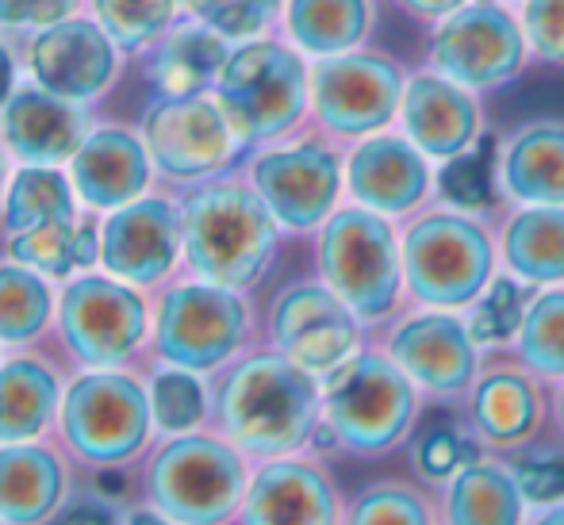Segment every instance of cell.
<instances>
[{"label":"cell","instance_id":"obj_1","mask_svg":"<svg viewBox=\"0 0 564 525\" xmlns=\"http://www.w3.org/2000/svg\"><path fill=\"white\" fill-rule=\"evenodd\" d=\"M219 415L235 445L258 457H289L323 426V387L315 372L284 353H258L227 376Z\"/></svg>","mask_w":564,"mask_h":525},{"label":"cell","instance_id":"obj_2","mask_svg":"<svg viewBox=\"0 0 564 525\" xmlns=\"http://www.w3.org/2000/svg\"><path fill=\"white\" fill-rule=\"evenodd\" d=\"M499 245L488 222L460 208H423L403 227V276L419 307L460 311L491 284Z\"/></svg>","mask_w":564,"mask_h":525},{"label":"cell","instance_id":"obj_3","mask_svg":"<svg viewBox=\"0 0 564 525\" xmlns=\"http://www.w3.org/2000/svg\"><path fill=\"white\" fill-rule=\"evenodd\" d=\"M419 415V384L377 349H357L323 376V422L354 457H388L408 441Z\"/></svg>","mask_w":564,"mask_h":525},{"label":"cell","instance_id":"obj_4","mask_svg":"<svg viewBox=\"0 0 564 525\" xmlns=\"http://www.w3.org/2000/svg\"><path fill=\"white\" fill-rule=\"evenodd\" d=\"M319 273L361 322H388L408 296L403 234L365 204L338 208L319 227Z\"/></svg>","mask_w":564,"mask_h":525},{"label":"cell","instance_id":"obj_5","mask_svg":"<svg viewBox=\"0 0 564 525\" xmlns=\"http://www.w3.org/2000/svg\"><path fill=\"white\" fill-rule=\"evenodd\" d=\"M276 227L258 188L212 185L188 196L185 242L193 269L224 288H253L276 250Z\"/></svg>","mask_w":564,"mask_h":525},{"label":"cell","instance_id":"obj_6","mask_svg":"<svg viewBox=\"0 0 564 525\" xmlns=\"http://www.w3.org/2000/svg\"><path fill=\"white\" fill-rule=\"evenodd\" d=\"M219 108L242 142H269L304 119L312 108V69L281 43L238 46L216 81Z\"/></svg>","mask_w":564,"mask_h":525},{"label":"cell","instance_id":"obj_7","mask_svg":"<svg viewBox=\"0 0 564 525\" xmlns=\"http://www.w3.org/2000/svg\"><path fill=\"white\" fill-rule=\"evenodd\" d=\"M530 43L522 15L499 0H468L465 8L434 23L426 66L473 92L503 89L527 69Z\"/></svg>","mask_w":564,"mask_h":525},{"label":"cell","instance_id":"obj_8","mask_svg":"<svg viewBox=\"0 0 564 525\" xmlns=\"http://www.w3.org/2000/svg\"><path fill=\"white\" fill-rule=\"evenodd\" d=\"M403 85V66L380 51L330 54L312 69V111L335 139H365L395 123Z\"/></svg>","mask_w":564,"mask_h":525},{"label":"cell","instance_id":"obj_9","mask_svg":"<svg viewBox=\"0 0 564 525\" xmlns=\"http://www.w3.org/2000/svg\"><path fill=\"white\" fill-rule=\"evenodd\" d=\"M388 357L434 400H460L480 376V341L468 330V318L446 307H423L395 318L384 341Z\"/></svg>","mask_w":564,"mask_h":525},{"label":"cell","instance_id":"obj_10","mask_svg":"<svg viewBox=\"0 0 564 525\" xmlns=\"http://www.w3.org/2000/svg\"><path fill=\"white\" fill-rule=\"evenodd\" d=\"M246 488V468L230 445L185 437L154 464V499L170 518L208 525L230 518Z\"/></svg>","mask_w":564,"mask_h":525},{"label":"cell","instance_id":"obj_11","mask_svg":"<svg viewBox=\"0 0 564 525\" xmlns=\"http://www.w3.org/2000/svg\"><path fill=\"white\" fill-rule=\"evenodd\" d=\"M273 341L300 369L327 376L361 349V318L327 284H292L273 307Z\"/></svg>","mask_w":564,"mask_h":525},{"label":"cell","instance_id":"obj_12","mask_svg":"<svg viewBox=\"0 0 564 525\" xmlns=\"http://www.w3.org/2000/svg\"><path fill=\"white\" fill-rule=\"evenodd\" d=\"M253 188L284 230H315L338 211L341 162L330 146L304 142L253 162Z\"/></svg>","mask_w":564,"mask_h":525},{"label":"cell","instance_id":"obj_13","mask_svg":"<svg viewBox=\"0 0 564 525\" xmlns=\"http://www.w3.org/2000/svg\"><path fill=\"white\" fill-rule=\"evenodd\" d=\"M346 185L349 196L365 208L388 215V219H411L426 208V196L434 193L431 157L395 131H377L357 139L346 157Z\"/></svg>","mask_w":564,"mask_h":525},{"label":"cell","instance_id":"obj_14","mask_svg":"<svg viewBox=\"0 0 564 525\" xmlns=\"http://www.w3.org/2000/svg\"><path fill=\"white\" fill-rule=\"evenodd\" d=\"M246 333V307L235 288L224 284H188L173 292L158 322V346L185 369H216L238 349Z\"/></svg>","mask_w":564,"mask_h":525},{"label":"cell","instance_id":"obj_15","mask_svg":"<svg viewBox=\"0 0 564 525\" xmlns=\"http://www.w3.org/2000/svg\"><path fill=\"white\" fill-rule=\"evenodd\" d=\"M395 123L431 162H446L480 142L484 108L468 85L426 66L408 74Z\"/></svg>","mask_w":564,"mask_h":525},{"label":"cell","instance_id":"obj_16","mask_svg":"<svg viewBox=\"0 0 564 525\" xmlns=\"http://www.w3.org/2000/svg\"><path fill=\"white\" fill-rule=\"evenodd\" d=\"M66 434L93 460H123L147 437V400L123 376H89L69 392Z\"/></svg>","mask_w":564,"mask_h":525},{"label":"cell","instance_id":"obj_17","mask_svg":"<svg viewBox=\"0 0 564 525\" xmlns=\"http://www.w3.org/2000/svg\"><path fill=\"white\" fill-rule=\"evenodd\" d=\"M235 139L238 134L230 131L224 108L200 97H170L147 119V142L154 150V162L170 177H208L224 169Z\"/></svg>","mask_w":564,"mask_h":525},{"label":"cell","instance_id":"obj_18","mask_svg":"<svg viewBox=\"0 0 564 525\" xmlns=\"http://www.w3.org/2000/svg\"><path fill=\"white\" fill-rule=\"evenodd\" d=\"M545 392L542 376L519 361H499L480 369L468 392V426L476 441L488 449H519L538 437L545 426Z\"/></svg>","mask_w":564,"mask_h":525},{"label":"cell","instance_id":"obj_19","mask_svg":"<svg viewBox=\"0 0 564 525\" xmlns=\"http://www.w3.org/2000/svg\"><path fill=\"white\" fill-rule=\"evenodd\" d=\"M62 330L69 346L93 364H116L142 333V304L108 281H77L62 299Z\"/></svg>","mask_w":564,"mask_h":525},{"label":"cell","instance_id":"obj_20","mask_svg":"<svg viewBox=\"0 0 564 525\" xmlns=\"http://www.w3.org/2000/svg\"><path fill=\"white\" fill-rule=\"evenodd\" d=\"M242 522L253 525H330L338 495L327 472L304 460H273L253 475L242 503Z\"/></svg>","mask_w":564,"mask_h":525},{"label":"cell","instance_id":"obj_21","mask_svg":"<svg viewBox=\"0 0 564 525\" xmlns=\"http://www.w3.org/2000/svg\"><path fill=\"white\" fill-rule=\"evenodd\" d=\"M35 74L54 97L85 100L112 81V46L93 23H54L35 39Z\"/></svg>","mask_w":564,"mask_h":525},{"label":"cell","instance_id":"obj_22","mask_svg":"<svg viewBox=\"0 0 564 525\" xmlns=\"http://www.w3.org/2000/svg\"><path fill=\"white\" fill-rule=\"evenodd\" d=\"M499 185L511 204H564V119H530L507 134Z\"/></svg>","mask_w":564,"mask_h":525},{"label":"cell","instance_id":"obj_23","mask_svg":"<svg viewBox=\"0 0 564 525\" xmlns=\"http://www.w3.org/2000/svg\"><path fill=\"white\" fill-rule=\"evenodd\" d=\"M177 215L162 200H142L112 215L105 227V265L116 276L150 284L177 258Z\"/></svg>","mask_w":564,"mask_h":525},{"label":"cell","instance_id":"obj_24","mask_svg":"<svg viewBox=\"0 0 564 525\" xmlns=\"http://www.w3.org/2000/svg\"><path fill=\"white\" fill-rule=\"evenodd\" d=\"M499 258L534 288L564 284V204H514L499 230Z\"/></svg>","mask_w":564,"mask_h":525},{"label":"cell","instance_id":"obj_25","mask_svg":"<svg viewBox=\"0 0 564 525\" xmlns=\"http://www.w3.org/2000/svg\"><path fill=\"white\" fill-rule=\"evenodd\" d=\"M527 495L499 460H465L446 483L442 518L453 525H519L527 522Z\"/></svg>","mask_w":564,"mask_h":525},{"label":"cell","instance_id":"obj_26","mask_svg":"<svg viewBox=\"0 0 564 525\" xmlns=\"http://www.w3.org/2000/svg\"><path fill=\"white\" fill-rule=\"evenodd\" d=\"M74 181L82 196L97 208H119L134 200L147 185V154L123 131H100L77 150Z\"/></svg>","mask_w":564,"mask_h":525},{"label":"cell","instance_id":"obj_27","mask_svg":"<svg viewBox=\"0 0 564 525\" xmlns=\"http://www.w3.org/2000/svg\"><path fill=\"white\" fill-rule=\"evenodd\" d=\"M4 134L20 157L54 165L74 154L82 142V116L46 92H23L4 111Z\"/></svg>","mask_w":564,"mask_h":525},{"label":"cell","instance_id":"obj_28","mask_svg":"<svg viewBox=\"0 0 564 525\" xmlns=\"http://www.w3.org/2000/svg\"><path fill=\"white\" fill-rule=\"evenodd\" d=\"M372 31V0H289V35L300 51L346 54Z\"/></svg>","mask_w":564,"mask_h":525},{"label":"cell","instance_id":"obj_29","mask_svg":"<svg viewBox=\"0 0 564 525\" xmlns=\"http://www.w3.org/2000/svg\"><path fill=\"white\" fill-rule=\"evenodd\" d=\"M227 46L219 31L204 28H185L154 54V85L165 97H196L200 89H208L212 81H219L227 66Z\"/></svg>","mask_w":564,"mask_h":525},{"label":"cell","instance_id":"obj_30","mask_svg":"<svg viewBox=\"0 0 564 525\" xmlns=\"http://www.w3.org/2000/svg\"><path fill=\"white\" fill-rule=\"evenodd\" d=\"M62 495V468L51 452L4 449L0 452V518L39 522Z\"/></svg>","mask_w":564,"mask_h":525},{"label":"cell","instance_id":"obj_31","mask_svg":"<svg viewBox=\"0 0 564 525\" xmlns=\"http://www.w3.org/2000/svg\"><path fill=\"white\" fill-rule=\"evenodd\" d=\"M514 361L527 364L534 376L561 384L564 380V284L538 288L522 326L514 333Z\"/></svg>","mask_w":564,"mask_h":525},{"label":"cell","instance_id":"obj_32","mask_svg":"<svg viewBox=\"0 0 564 525\" xmlns=\"http://www.w3.org/2000/svg\"><path fill=\"white\" fill-rule=\"evenodd\" d=\"M54 380L39 364L15 361L0 372V441H23L39 434L54 411Z\"/></svg>","mask_w":564,"mask_h":525},{"label":"cell","instance_id":"obj_33","mask_svg":"<svg viewBox=\"0 0 564 525\" xmlns=\"http://www.w3.org/2000/svg\"><path fill=\"white\" fill-rule=\"evenodd\" d=\"M499 193H503V185H499V142L491 134H480L476 146L442 162L438 196L449 208L484 215L499 200Z\"/></svg>","mask_w":564,"mask_h":525},{"label":"cell","instance_id":"obj_34","mask_svg":"<svg viewBox=\"0 0 564 525\" xmlns=\"http://www.w3.org/2000/svg\"><path fill=\"white\" fill-rule=\"evenodd\" d=\"M534 292H538L534 284L519 281V276L496 273L488 288L468 304V330H473V338L480 341L484 349L511 346L522 326V315H527L530 299H534Z\"/></svg>","mask_w":564,"mask_h":525},{"label":"cell","instance_id":"obj_35","mask_svg":"<svg viewBox=\"0 0 564 525\" xmlns=\"http://www.w3.org/2000/svg\"><path fill=\"white\" fill-rule=\"evenodd\" d=\"M12 258L20 265L43 269V273L66 276L77 265H93L97 258V238L89 227H74V222H51V227L23 230L12 238Z\"/></svg>","mask_w":564,"mask_h":525},{"label":"cell","instance_id":"obj_36","mask_svg":"<svg viewBox=\"0 0 564 525\" xmlns=\"http://www.w3.org/2000/svg\"><path fill=\"white\" fill-rule=\"evenodd\" d=\"M51 222H74V204H69L66 181L46 169L20 173L12 193H8V227L15 234H23V230L51 227Z\"/></svg>","mask_w":564,"mask_h":525},{"label":"cell","instance_id":"obj_37","mask_svg":"<svg viewBox=\"0 0 564 525\" xmlns=\"http://www.w3.org/2000/svg\"><path fill=\"white\" fill-rule=\"evenodd\" d=\"M442 511L426 491H419L415 483H372L361 495L349 503L346 522L354 525H431L438 522Z\"/></svg>","mask_w":564,"mask_h":525},{"label":"cell","instance_id":"obj_38","mask_svg":"<svg viewBox=\"0 0 564 525\" xmlns=\"http://www.w3.org/2000/svg\"><path fill=\"white\" fill-rule=\"evenodd\" d=\"M46 288L28 269H0V338H31L46 322Z\"/></svg>","mask_w":564,"mask_h":525},{"label":"cell","instance_id":"obj_39","mask_svg":"<svg viewBox=\"0 0 564 525\" xmlns=\"http://www.w3.org/2000/svg\"><path fill=\"white\" fill-rule=\"evenodd\" d=\"M97 12L119 46H142L170 23L173 0H97Z\"/></svg>","mask_w":564,"mask_h":525},{"label":"cell","instance_id":"obj_40","mask_svg":"<svg viewBox=\"0 0 564 525\" xmlns=\"http://www.w3.org/2000/svg\"><path fill=\"white\" fill-rule=\"evenodd\" d=\"M188 8L224 39H253L276 20L281 0H188Z\"/></svg>","mask_w":564,"mask_h":525},{"label":"cell","instance_id":"obj_41","mask_svg":"<svg viewBox=\"0 0 564 525\" xmlns=\"http://www.w3.org/2000/svg\"><path fill=\"white\" fill-rule=\"evenodd\" d=\"M530 58L542 66H564V0H522Z\"/></svg>","mask_w":564,"mask_h":525},{"label":"cell","instance_id":"obj_42","mask_svg":"<svg viewBox=\"0 0 564 525\" xmlns=\"http://www.w3.org/2000/svg\"><path fill=\"white\" fill-rule=\"evenodd\" d=\"M514 480L530 506H553L564 499V449H530L514 460Z\"/></svg>","mask_w":564,"mask_h":525},{"label":"cell","instance_id":"obj_43","mask_svg":"<svg viewBox=\"0 0 564 525\" xmlns=\"http://www.w3.org/2000/svg\"><path fill=\"white\" fill-rule=\"evenodd\" d=\"M154 415L162 429H188L204 415V392L185 372H165L154 384Z\"/></svg>","mask_w":564,"mask_h":525},{"label":"cell","instance_id":"obj_44","mask_svg":"<svg viewBox=\"0 0 564 525\" xmlns=\"http://www.w3.org/2000/svg\"><path fill=\"white\" fill-rule=\"evenodd\" d=\"M411 460H415V472L431 483H449V475L465 464V441H460L453 429H431V434L419 437V445L411 449Z\"/></svg>","mask_w":564,"mask_h":525},{"label":"cell","instance_id":"obj_45","mask_svg":"<svg viewBox=\"0 0 564 525\" xmlns=\"http://www.w3.org/2000/svg\"><path fill=\"white\" fill-rule=\"evenodd\" d=\"M74 0H0V23H58Z\"/></svg>","mask_w":564,"mask_h":525},{"label":"cell","instance_id":"obj_46","mask_svg":"<svg viewBox=\"0 0 564 525\" xmlns=\"http://www.w3.org/2000/svg\"><path fill=\"white\" fill-rule=\"evenodd\" d=\"M468 0H395V8H403L408 15H415V20L423 23H438L446 20L449 12H457V8H465Z\"/></svg>","mask_w":564,"mask_h":525},{"label":"cell","instance_id":"obj_47","mask_svg":"<svg viewBox=\"0 0 564 525\" xmlns=\"http://www.w3.org/2000/svg\"><path fill=\"white\" fill-rule=\"evenodd\" d=\"M62 522H112V514L108 511H69V514H62Z\"/></svg>","mask_w":564,"mask_h":525},{"label":"cell","instance_id":"obj_48","mask_svg":"<svg viewBox=\"0 0 564 525\" xmlns=\"http://www.w3.org/2000/svg\"><path fill=\"white\" fill-rule=\"evenodd\" d=\"M534 522L538 525H564V499H561V503H553V506H545V511L538 514Z\"/></svg>","mask_w":564,"mask_h":525},{"label":"cell","instance_id":"obj_49","mask_svg":"<svg viewBox=\"0 0 564 525\" xmlns=\"http://www.w3.org/2000/svg\"><path fill=\"white\" fill-rule=\"evenodd\" d=\"M8 89H12V62H8V54L0 51V105H4Z\"/></svg>","mask_w":564,"mask_h":525},{"label":"cell","instance_id":"obj_50","mask_svg":"<svg viewBox=\"0 0 564 525\" xmlns=\"http://www.w3.org/2000/svg\"><path fill=\"white\" fill-rule=\"evenodd\" d=\"M553 418H557V429H561V437H564V380H561V387H557V400H553Z\"/></svg>","mask_w":564,"mask_h":525},{"label":"cell","instance_id":"obj_51","mask_svg":"<svg viewBox=\"0 0 564 525\" xmlns=\"http://www.w3.org/2000/svg\"><path fill=\"white\" fill-rule=\"evenodd\" d=\"M0 181H4V162H0Z\"/></svg>","mask_w":564,"mask_h":525}]
</instances>
